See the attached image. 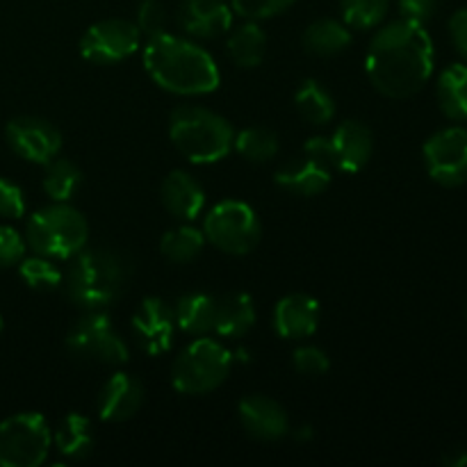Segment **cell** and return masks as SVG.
<instances>
[{
  "label": "cell",
  "instance_id": "cell-1",
  "mask_svg": "<svg viewBox=\"0 0 467 467\" xmlns=\"http://www.w3.org/2000/svg\"><path fill=\"white\" fill-rule=\"evenodd\" d=\"M433 62V41L424 23L400 18L377 32L365 57V71L383 96L409 99L427 85Z\"/></svg>",
  "mask_w": 467,
  "mask_h": 467
},
{
  "label": "cell",
  "instance_id": "cell-2",
  "mask_svg": "<svg viewBox=\"0 0 467 467\" xmlns=\"http://www.w3.org/2000/svg\"><path fill=\"white\" fill-rule=\"evenodd\" d=\"M144 67L160 89L178 96L213 94L222 82L217 62L208 50L169 32L149 36L144 46Z\"/></svg>",
  "mask_w": 467,
  "mask_h": 467
},
{
  "label": "cell",
  "instance_id": "cell-3",
  "mask_svg": "<svg viewBox=\"0 0 467 467\" xmlns=\"http://www.w3.org/2000/svg\"><path fill=\"white\" fill-rule=\"evenodd\" d=\"M128 269L121 255L109 249H82L67 276V292L78 308L105 310L123 295Z\"/></svg>",
  "mask_w": 467,
  "mask_h": 467
},
{
  "label": "cell",
  "instance_id": "cell-4",
  "mask_svg": "<svg viewBox=\"0 0 467 467\" xmlns=\"http://www.w3.org/2000/svg\"><path fill=\"white\" fill-rule=\"evenodd\" d=\"M169 137L192 164H214L231 153L235 130L222 114L201 105H182L169 119Z\"/></svg>",
  "mask_w": 467,
  "mask_h": 467
},
{
  "label": "cell",
  "instance_id": "cell-5",
  "mask_svg": "<svg viewBox=\"0 0 467 467\" xmlns=\"http://www.w3.org/2000/svg\"><path fill=\"white\" fill-rule=\"evenodd\" d=\"M89 240V223L68 203L41 208L27 222L26 242L32 251L53 260H67L80 254Z\"/></svg>",
  "mask_w": 467,
  "mask_h": 467
},
{
  "label": "cell",
  "instance_id": "cell-6",
  "mask_svg": "<svg viewBox=\"0 0 467 467\" xmlns=\"http://www.w3.org/2000/svg\"><path fill=\"white\" fill-rule=\"evenodd\" d=\"M233 354L208 336H201L181 351L171 369V386L182 395H208L228 379Z\"/></svg>",
  "mask_w": 467,
  "mask_h": 467
},
{
  "label": "cell",
  "instance_id": "cell-7",
  "mask_svg": "<svg viewBox=\"0 0 467 467\" xmlns=\"http://www.w3.org/2000/svg\"><path fill=\"white\" fill-rule=\"evenodd\" d=\"M205 242L231 255H246L258 246L263 226L251 205L242 201H222L203 222Z\"/></svg>",
  "mask_w": 467,
  "mask_h": 467
},
{
  "label": "cell",
  "instance_id": "cell-8",
  "mask_svg": "<svg viewBox=\"0 0 467 467\" xmlns=\"http://www.w3.org/2000/svg\"><path fill=\"white\" fill-rule=\"evenodd\" d=\"M50 427L44 415L21 413L0 422V467H36L50 450Z\"/></svg>",
  "mask_w": 467,
  "mask_h": 467
},
{
  "label": "cell",
  "instance_id": "cell-9",
  "mask_svg": "<svg viewBox=\"0 0 467 467\" xmlns=\"http://www.w3.org/2000/svg\"><path fill=\"white\" fill-rule=\"evenodd\" d=\"M67 349L85 363L123 365L128 360L126 342L100 310L78 319L67 336Z\"/></svg>",
  "mask_w": 467,
  "mask_h": 467
},
{
  "label": "cell",
  "instance_id": "cell-10",
  "mask_svg": "<svg viewBox=\"0 0 467 467\" xmlns=\"http://www.w3.org/2000/svg\"><path fill=\"white\" fill-rule=\"evenodd\" d=\"M140 27L126 18L99 21L82 35L80 55L94 64H117L140 50Z\"/></svg>",
  "mask_w": 467,
  "mask_h": 467
},
{
  "label": "cell",
  "instance_id": "cell-11",
  "mask_svg": "<svg viewBox=\"0 0 467 467\" xmlns=\"http://www.w3.org/2000/svg\"><path fill=\"white\" fill-rule=\"evenodd\" d=\"M424 164L438 185L459 187L467 182V128L451 126L429 137Z\"/></svg>",
  "mask_w": 467,
  "mask_h": 467
},
{
  "label": "cell",
  "instance_id": "cell-12",
  "mask_svg": "<svg viewBox=\"0 0 467 467\" xmlns=\"http://www.w3.org/2000/svg\"><path fill=\"white\" fill-rule=\"evenodd\" d=\"M9 146L18 158L35 164H48L62 150V132L41 117H16L7 123Z\"/></svg>",
  "mask_w": 467,
  "mask_h": 467
},
{
  "label": "cell",
  "instance_id": "cell-13",
  "mask_svg": "<svg viewBox=\"0 0 467 467\" xmlns=\"http://www.w3.org/2000/svg\"><path fill=\"white\" fill-rule=\"evenodd\" d=\"M132 333L149 356L167 354L176 333V310L160 296H146L132 315Z\"/></svg>",
  "mask_w": 467,
  "mask_h": 467
},
{
  "label": "cell",
  "instance_id": "cell-14",
  "mask_svg": "<svg viewBox=\"0 0 467 467\" xmlns=\"http://www.w3.org/2000/svg\"><path fill=\"white\" fill-rule=\"evenodd\" d=\"M178 26L196 39H217L233 26V7L223 0H182L178 7Z\"/></svg>",
  "mask_w": 467,
  "mask_h": 467
},
{
  "label": "cell",
  "instance_id": "cell-15",
  "mask_svg": "<svg viewBox=\"0 0 467 467\" xmlns=\"http://www.w3.org/2000/svg\"><path fill=\"white\" fill-rule=\"evenodd\" d=\"M240 422L251 438L263 442L281 441L290 431V420L278 401L263 395H251L240 401Z\"/></svg>",
  "mask_w": 467,
  "mask_h": 467
},
{
  "label": "cell",
  "instance_id": "cell-16",
  "mask_svg": "<svg viewBox=\"0 0 467 467\" xmlns=\"http://www.w3.org/2000/svg\"><path fill=\"white\" fill-rule=\"evenodd\" d=\"M319 327V304L308 295H287L274 308V328L285 340H306Z\"/></svg>",
  "mask_w": 467,
  "mask_h": 467
},
{
  "label": "cell",
  "instance_id": "cell-17",
  "mask_svg": "<svg viewBox=\"0 0 467 467\" xmlns=\"http://www.w3.org/2000/svg\"><path fill=\"white\" fill-rule=\"evenodd\" d=\"M333 155H336V169L345 173H356L365 169L374 153V137L368 126L360 121H342L331 137Z\"/></svg>",
  "mask_w": 467,
  "mask_h": 467
},
{
  "label": "cell",
  "instance_id": "cell-18",
  "mask_svg": "<svg viewBox=\"0 0 467 467\" xmlns=\"http://www.w3.org/2000/svg\"><path fill=\"white\" fill-rule=\"evenodd\" d=\"M144 401V388L130 374L117 372L109 377L99 395V415L105 422H123L140 410Z\"/></svg>",
  "mask_w": 467,
  "mask_h": 467
},
{
  "label": "cell",
  "instance_id": "cell-19",
  "mask_svg": "<svg viewBox=\"0 0 467 467\" xmlns=\"http://www.w3.org/2000/svg\"><path fill=\"white\" fill-rule=\"evenodd\" d=\"M160 199L169 214L182 222H192L203 213L205 192L196 178L187 171H171L162 182Z\"/></svg>",
  "mask_w": 467,
  "mask_h": 467
},
{
  "label": "cell",
  "instance_id": "cell-20",
  "mask_svg": "<svg viewBox=\"0 0 467 467\" xmlns=\"http://www.w3.org/2000/svg\"><path fill=\"white\" fill-rule=\"evenodd\" d=\"M255 306L254 299L244 292L217 296V313H214V333L222 337H242L254 328Z\"/></svg>",
  "mask_w": 467,
  "mask_h": 467
},
{
  "label": "cell",
  "instance_id": "cell-21",
  "mask_svg": "<svg viewBox=\"0 0 467 467\" xmlns=\"http://www.w3.org/2000/svg\"><path fill=\"white\" fill-rule=\"evenodd\" d=\"M276 185L296 196H315L331 185V169L313 162L310 158L296 160L276 171Z\"/></svg>",
  "mask_w": 467,
  "mask_h": 467
},
{
  "label": "cell",
  "instance_id": "cell-22",
  "mask_svg": "<svg viewBox=\"0 0 467 467\" xmlns=\"http://www.w3.org/2000/svg\"><path fill=\"white\" fill-rule=\"evenodd\" d=\"M176 324L187 336H208L214 333V313H217V296L205 292H190L176 301Z\"/></svg>",
  "mask_w": 467,
  "mask_h": 467
},
{
  "label": "cell",
  "instance_id": "cell-23",
  "mask_svg": "<svg viewBox=\"0 0 467 467\" xmlns=\"http://www.w3.org/2000/svg\"><path fill=\"white\" fill-rule=\"evenodd\" d=\"M351 46V30L336 18H319L304 32V48L317 57H333Z\"/></svg>",
  "mask_w": 467,
  "mask_h": 467
},
{
  "label": "cell",
  "instance_id": "cell-24",
  "mask_svg": "<svg viewBox=\"0 0 467 467\" xmlns=\"http://www.w3.org/2000/svg\"><path fill=\"white\" fill-rule=\"evenodd\" d=\"M55 445L57 451L68 461H80L94 450V431L89 418L80 413H68L55 429Z\"/></svg>",
  "mask_w": 467,
  "mask_h": 467
},
{
  "label": "cell",
  "instance_id": "cell-25",
  "mask_svg": "<svg viewBox=\"0 0 467 467\" xmlns=\"http://www.w3.org/2000/svg\"><path fill=\"white\" fill-rule=\"evenodd\" d=\"M438 103L445 117L454 121H467V67L450 64L438 78Z\"/></svg>",
  "mask_w": 467,
  "mask_h": 467
},
{
  "label": "cell",
  "instance_id": "cell-26",
  "mask_svg": "<svg viewBox=\"0 0 467 467\" xmlns=\"http://www.w3.org/2000/svg\"><path fill=\"white\" fill-rule=\"evenodd\" d=\"M267 53V35L255 21H246L228 36V57L240 68H255Z\"/></svg>",
  "mask_w": 467,
  "mask_h": 467
},
{
  "label": "cell",
  "instance_id": "cell-27",
  "mask_svg": "<svg viewBox=\"0 0 467 467\" xmlns=\"http://www.w3.org/2000/svg\"><path fill=\"white\" fill-rule=\"evenodd\" d=\"M82 185V171L67 158H53L46 164L44 192L55 203H68Z\"/></svg>",
  "mask_w": 467,
  "mask_h": 467
},
{
  "label": "cell",
  "instance_id": "cell-28",
  "mask_svg": "<svg viewBox=\"0 0 467 467\" xmlns=\"http://www.w3.org/2000/svg\"><path fill=\"white\" fill-rule=\"evenodd\" d=\"M295 105L301 117L313 126H327L336 117V100L317 80H304L296 89Z\"/></svg>",
  "mask_w": 467,
  "mask_h": 467
},
{
  "label": "cell",
  "instance_id": "cell-29",
  "mask_svg": "<svg viewBox=\"0 0 467 467\" xmlns=\"http://www.w3.org/2000/svg\"><path fill=\"white\" fill-rule=\"evenodd\" d=\"M205 235L203 231L194 226H181L171 228L167 235L160 240V251L171 263H192L196 255L203 251Z\"/></svg>",
  "mask_w": 467,
  "mask_h": 467
},
{
  "label": "cell",
  "instance_id": "cell-30",
  "mask_svg": "<svg viewBox=\"0 0 467 467\" xmlns=\"http://www.w3.org/2000/svg\"><path fill=\"white\" fill-rule=\"evenodd\" d=\"M235 150L254 164H265L278 155L276 132L267 128H244L235 135Z\"/></svg>",
  "mask_w": 467,
  "mask_h": 467
},
{
  "label": "cell",
  "instance_id": "cell-31",
  "mask_svg": "<svg viewBox=\"0 0 467 467\" xmlns=\"http://www.w3.org/2000/svg\"><path fill=\"white\" fill-rule=\"evenodd\" d=\"M342 18L354 30H372L386 18L390 0H340Z\"/></svg>",
  "mask_w": 467,
  "mask_h": 467
},
{
  "label": "cell",
  "instance_id": "cell-32",
  "mask_svg": "<svg viewBox=\"0 0 467 467\" xmlns=\"http://www.w3.org/2000/svg\"><path fill=\"white\" fill-rule=\"evenodd\" d=\"M18 274L26 281L27 287L39 292H53L62 285L64 276L59 272L57 265L53 263V258H46V255L36 254L35 258L21 260V267H18Z\"/></svg>",
  "mask_w": 467,
  "mask_h": 467
},
{
  "label": "cell",
  "instance_id": "cell-33",
  "mask_svg": "<svg viewBox=\"0 0 467 467\" xmlns=\"http://www.w3.org/2000/svg\"><path fill=\"white\" fill-rule=\"evenodd\" d=\"M233 12L240 14L246 21H265L290 9L295 0H231Z\"/></svg>",
  "mask_w": 467,
  "mask_h": 467
},
{
  "label": "cell",
  "instance_id": "cell-34",
  "mask_svg": "<svg viewBox=\"0 0 467 467\" xmlns=\"http://www.w3.org/2000/svg\"><path fill=\"white\" fill-rule=\"evenodd\" d=\"M141 35L155 36L160 32H167V9L160 0H141L137 7V21Z\"/></svg>",
  "mask_w": 467,
  "mask_h": 467
},
{
  "label": "cell",
  "instance_id": "cell-35",
  "mask_svg": "<svg viewBox=\"0 0 467 467\" xmlns=\"http://www.w3.org/2000/svg\"><path fill=\"white\" fill-rule=\"evenodd\" d=\"M292 363L295 369L301 374H308V377H319V374L328 372V356L327 351H322L319 347L304 345L292 354Z\"/></svg>",
  "mask_w": 467,
  "mask_h": 467
},
{
  "label": "cell",
  "instance_id": "cell-36",
  "mask_svg": "<svg viewBox=\"0 0 467 467\" xmlns=\"http://www.w3.org/2000/svg\"><path fill=\"white\" fill-rule=\"evenodd\" d=\"M26 213V196L16 182L0 178V217L21 219Z\"/></svg>",
  "mask_w": 467,
  "mask_h": 467
},
{
  "label": "cell",
  "instance_id": "cell-37",
  "mask_svg": "<svg viewBox=\"0 0 467 467\" xmlns=\"http://www.w3.org/2000/svg\"><path fill=\"white\" fill-rule=\"evenodd\" d=\"M26 255V240L14 228L0 226V267L18 265Z\"/></svg>",
  "mask_w": 467,
  "mask_h": 467
},
{
  "label": "cell",
  "instance_id": "cell-38",
  "mask_svg": "<svg viewBox=\"0 0 467 467\" xmlns=\"http://www.w3.org/2000/svg\"><path fill=\"white\" fill-rule=\"evenodd\" d=\"M306 158H310L313 162L322 164V167L333 169L336 167V155H333V144L331 137H310L304 146Z\"/></svg>",
  "mask_w": 467,
  "mask_h": 467
},
{
  "label": "cell",
  "instance_id": "cell-39",
  "mask_svg": "<svg viewBox=\"0 0 467 467\" xmlns=\"http://www.w3.org/2000/svg\"><path fill=\"white\" fill-rule=\"evenodd\" d=\"M400 9L404 18L427 23L436 14L438 0H400Z\"/></svg>",
  "mask_w": 467,
  "mask_h": 467
},
{
  "label": "cell",
  "instance_id": "cell-40",
  "mask_svg": "<svg viewBox=\"0 0 467 467\" xmlns=\"http://www.w3.org/2000/svg\"><path fill=\"white\" fill-rule=\"evenodd\" d=\"M450 35L456 50L461 53V57L467 62V9H459V12H454V16L450 18Z\"/></svg>",
  "mask_w": 467,
  "mask_h": 467
},
{
  "label": "cell",
  "instance_id": "cell-41",
  "mask_svg": "<svg viewBox=\"0 0 467 467\" xmlns=\"http://www.w3.org/2000/svg\"><path fill=\"white\" fill-rule=\"evenodd\" d=\"M442 463L450 467H465L467 465V450L465 447H454L442 456Z\"/></svg>",
  "mask_w": 467,
  "mask_h": 467
},
{
  "label": "cell",
  "instance_id": "cell-42",
  "mask_svg": "<svg viewBox=\"0 0 467 467\" xmlns=\"http://www.w3.org/2000/svg\"><path fill=\"white\" fill-rule=\"evenodd\" d=\"M0 331H3V317H0Z\"/></svg>",
  "mask_w": 467,
  "mask_h": 467
}]
</instances>
